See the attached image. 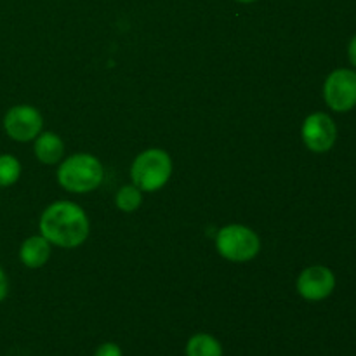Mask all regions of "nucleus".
<instances>
[{
    "instance_id": "nucleus-1",
    "label": "nucleus",
    "mask_w": 356,
    "mask_h": 356,
    "mask_svg": "<svg viewBox=\"0 0 356 356\" xmlns=\"http://www.w3.org/2000/svg\"><path fill=\"white\" fill-rule=\"evenodd\" d=\"M42 236L61 249H76L87 240L90 232L89 218L80 205L59 200L49 205L38 222Z\"/></svg>"
},
{
    "instance_id": "nucleus-2",
    "label": "nucleus",
    "mask_w": 356,
    "mask_h": 356,
    "mask_svg": "<svg viewBox=\"0 0 356 356\" xmlns=\"http://www.w3.org/2000/svg\"><path fill=\"white\" fill-rule=\"evenodd\" d=\"M103 163L89 153H76L59 163L58 181L66 191L89 193L103 183Z\"/></svg>"
},
{
    "instance_id": "nucleus-3",
    "label": "nucleus",
    "mask_w": 356,
    "mask_h": 356,
    "mask_svg": "<svg viewBox=\"0 0 356 356\" xmlns=\"http://www.w3.org/2000/svg\"><path fill=\"white\" fill-rule=\"evenodd\" d=\"M172 176V160L169 153L160 148H149L139 153L131 167V177L134 186L141 191H159Z\"/></svg>"
},
{
    "instance_id": "nucleus-4",
    "label": "nucleus",
    "mask_w": 356,
    "mask_h": 356,
    "mask_svg": "<svg viewBox=\"0 0 356 356\" xmlns=\"http://www.w3.org/2000/svg\"><path fill=\"white\" fill-rule=\"evenodd\" d=\"M216 249L225 259L233 263L252 261L261 250V240L256 232L243 225H228L219 229Z\"/></svg>"
},
{
    "instance_id": "nucleus-5",
    "label": "nucleus",
    "mask_w": 356,
    "mask_h": 356,
    "mask_svg": "<svg viewBox=\"0 0 356 356\" xmlns=\"http://www.w3.org/2000/svg\"><path fill=\"white\" fill-rule=\"evenodd\" d=\"M323 99L336 113H348L356 108V70L337 68L323 82Z\"/></svg>"
},
{
    "instance_id": "nucleus-6",
    "label": "nucleus",
    "mask_w": 356,
    "mask_h": 356,
    "mask_svg": "<svg viewBox=\"0 0 356 356\" xmlns=\"http://www.w3.org/2000/svg\"><path fill=\"white\" fill-rule=\"evenodd\" d=\"M302 143L313 153H327L337 141V125L330 115L323 111L308 115L301 127Z\"/></svg>"
},
{
    "instance_id": "nucleus-7",
    "label": "nucleus",
    "mask_w": 356,
    "mask_h": 356,
    "mask_svg": "<svg viewBox=\"0 0 356 356\" xmlns=\"http://www.w3.org/2000/svg\"><path fill=\"white\" fill-rule=\"evenodd\" d=\"M44 127L40 111L30 104H16L3 117V129L7 136L17 143L35 141Z\"/></svg>"
},
{
    "instance_id": "nucleus-8",
    "label": "nucleus",
    "mask_w": 356,
    "mask_h": 356,
    "mask_svg": "<svg viewBox=\"0 0 356 356\" xmlns=\"http://www.w3.org/2000/svg\"><path fill=\"white\" fill-rule=\"evenodd\" d=\"M336 285L337 280L334 271L322 264H315V266L302 270L296 282L298 294L309 302L325 301L336 291Z\"/></svg>"
},
{
    "instance_id": "nucleus-9",
    "label": "nucleus",
    "mask_w": 356,
    "mask_h": 356,
    "mask_svg": "<svg viewBox=\"0 0 356 356\" xmlns=\"http://www.w3.org/2000/svg\"><path fill=\"white\" fill-rule=\"evenodd\" d=\"M51 257V242L45 236L35 235L24 240L19 247V259L26 268H42Z\"/></svg>"
},
{
    "instance_id": "nucleus-10",
    "label": "nucleus",
    "mask_w": 356,
    "mask_h": 356,
    "mask_svg": "<svg viewBox=\"0 0 356 356\" xmlns=\"http://www.w3.org/2000/svg\"><path fill=\"white\" fill-rule=\"evenodd\" d=\"M35 156L45 165H54L61 162L65 155V143L54 132H40L35 138Z\"/></svg>"
},
{
    "instance_id": "nucleus-11",
    "label": "nucleus",
    "mask_w": 356,
    "mask_h": 356,
    "mask_svg": "<svg viewBox=\"0 0 356 356\" xmlns=\"http://www.w3.org/2000/svg\"><path fill=\"white\" fill-rule=\"evenodd\" d=\"M184 353L186 356H222V344L219 339H216L211 334H195L188 339L186 346H184Z\"/></svg>"
},
{
    "instance_id": "nucleus-12",
    "label": "nucleus",
    "mask_w": 356,
    "mask_h": 356,
    "mask_svg": "<svg viewBox=\"0 0 356 356\" xmlns=\"http://www.w3.org/2000/svg\"><path fill=\"white\" fill-rule=\"evenodd\" d=\"M115 204L122 212H134L141 207L143 204V193L138 186L129 184L118 190L117 197H115Z\"/></svg>"
},
{
    "instance_id": "nucleus-13",
    "label": "nucleus",
    "mask_w": 356,
    "mask_h": 356,
    "mask_svg": "<svg viewBox=\"0 0 356 356\" xmlns=\"http://www.w3.org/2000/svg\"><path fill=\"white\" fill-rule=\"evenodd\" d=\"M21 177V163L13 155H0V188L13 186Z\"/></svg>"
},
{
    "instance_id": "nucleus-14",
    "label": "nucleus",
    "mask_w": 356,
    "mask_h": 356,
    "mask_svg": "<svg viewBox=\"0 0 356 356\" xmlns=\"http://www.w3.org/2000/svg\"><path fill=\"white\" fill-rule=\"evenodd\" d=\"M94 356H124L122 348L115 343H103L94 351Z\"/></svg>"
},
{
    "instance_id": "nucleus-15",
    "label": "nucleus",
    "mask_w": 356,
    "mask_h": 356,
    "mask_svg": "<svg viewBox=\"0 0 356 356\" xmlns=\"http://www.w3.org/2000/svg\"><path fill=\"white\" fill-rule=\"evenodd\" d=\"M7 294H9V280H7L6 271L0 268V302L7 298Z\"/></svg>"
},
{
    "instance_id": "nucleus-16",
    "label": "nucleus",
    "mask_w": 356,
    "mask_h": 356,
    "mask_svg": "<svg viewBox=\"0 0 356 356\" xmlns=\"http://www.w3.org/2000/svg\"><path fill=\"white\" fill-rule=\"evenodd\" d=\"M348 59H350L351 66L356 70V35H353L348 44Z\"/></svg>"
},
{
    "instance_id": "nucleus-17",
    "label": "nucleus",
    "mask_w": 356,
    "mask_h": 356,
    "mask_svg": "<svg viewBox=\"0 0 356 356\" xmlns=\"http://www.w3.org/2000/svg\"><path fill=\"white\" fill-rule=\"evenodd\" d=\"M235 2H240V3H252V2H256V0H235Z\"/></svg>"
}]
</instances>
